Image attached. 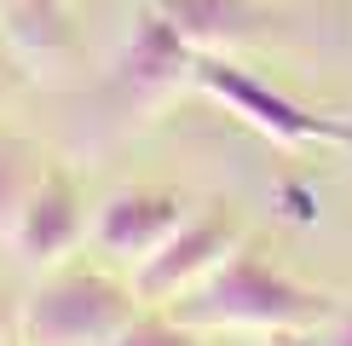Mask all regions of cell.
Masks as SVG:
<instances>
[{
	"mask_svg": "<svg viewBox=\"0 0 352 346\" xmlns=\"http://www.w3.org/2000/svg\"><path fill=\"white\" fill-rule=\"evenodd\" d=\"M341 300L324 288L277 271L260 249H231L190 295H179L173 312L185 329H266V335H318Z\"/></svg>",
	"mask_w": 352,
	"mask_h": 346,
	"instance_id": "cell-1",
	"label": "cell"
},
{
	"mask_svg": "<svg viewBox=\"0 0 352 346\" xmlns=\"http://www.w3.org/2000/svg\"><path fill=\"white\" fill-rule=\"evenodd\" d=\"M139 317V288L93 266H58L18 306L23 346H116Z\"/></svg>",
	"mask_w": 352,
	"mask_h": 346,
	"instance_id": "cell-2",
	"label": "cell"
},
{
	"mask_svg": "<svg viewBox=\"0 0 352 346\" xmlns=\"http://www.w3.org/2000/svg\"><path fill=\"white\" fill-rule=\"evenodd\" d=\"M190 86L208 93L219 110H231L243 127H254L260 139L289 144V150H306V144H335V150H352V122L346 115H324L300 98H289L283 86L260 81L254 69L231 64L226 52H202L197 69H190Z\"/></svg>",
	"mask_w": 352,
	"mask_h": 346,
	"instance_id": "cell-3",
	"label": "cell"
},
{
	"mask_svg": "<svg viewBox=\"0 0 352 346\" xmlns=\"http://www.w3.org/2000/svg\"><path fill=\"white\" fill-rule=\"evenodd\" d=\"M231 249H243V225L226 202H208V208H190L185 225L156 249L144 266H133V288L144 306H173L179 295H190L208 271L226 260Z\"/></svg>",
	"mask_w": 352,
	"mask_h": 346,
	"instance_id": "cell-4",
	"label": "cell"
},
{
	"mask_svg": "<svg viewBox=\"0 0 352 346\" xmlns=\"http://www.w3.org/2000/svg\"><path fill=\"white\" fill-rule=\"evenodd\" d=\"M81 237H93V220H87L81 185L69 179L58 162H47L41 185L29 191L18 225H12V249H18L23 266H64L69 254L81 249Z\"/></svg>",
	"mask_w": 352,
	"mask_h": 346,
	"instance_id": "cell-5",
	"label": "cell"
},
{
	"mask_svg": "<svg viewBox=\"0 0 352 346\" xmlns=\"http://www.w3.org/2000/svg\"><path fill=\"white\" fill-rule=\"evenodd\" d=\"M190 202L179 191H162V185H133V191H116L104 208L93 214V242L110 260H127V266H144L173 231L185 225Z\"/></svg>",
	"mask_w": 352,
	"mask_h": 346,
	"instance_id": "cell-6",
	"label": "cell"
},
{
	"mask_svg": "<svg viewBox=\"0 0 352 346\" xmlns=\"http://www.w3.org/2000/svg\"><path fill=\"white\" fill-rule=\"evenodd\" d=\"M197 47L173 29L156 6H144L133 29H127V47L116 58V86H122L133 104H156V98H168L173 86L190 81V69H197Z\"/></svg>",
	"mask_w": 352,
	"mask_h": 346,
	"instance_id": "cell-7",
	"label": "cell"
},
{
	"mask_svg": "<svg viewBox=\"0 0 352 346\" xmlns=\"http://www.w3.org/2000/svg\"><path fill=\"white\" fill-rule=\"evenodd\" d=\"M151 6L162 12L197 52H231L237 41L260 35V6L254 0H151Z\"/></svg>",
	"mask_w": 352,
	"mask_h": 346,
	"instance_id": "cell-8",
	"label": "cell"
},
{
	"mask_svg": "<svg viewBox=\"0 0 352 346\" xmlns=\"http://www.w3.org/2000/svg\"><path fill=\"white\" fill-rule=\"evenodd\" d=\"M6 12V35L35 58L69 52V6L64 0H0Z\"/></svg>",
	"mask_w": 352,
	"mask_h": 346,
	"instance_id": "cell-9",
	"label": "cell"
},
{
	"mask_svg": "<svg viewBox=\"0 0 352 346\" xmlns=\"http://www.w3.org/2000/svg\"><path fill=\"white\" fill-rule=\"evenodd\" d=\"M41 173H47V156L35 144L18 133H0V237H12V225H18L29 191L41 185Z\"/></svg>",
	"mask_w": 352,
	"mask_h": 346,
	"instance_id": "cell-10",
	"label": "cell"
},
{
	"mask_svg": "<svg viewBox=\"0 0 352 346\" xmlns=\"http://www.w3.org/2000/svg\"><path fill=\"white\" fill-rule=\"evenodd\" d=\"M116 346H197V329H185L173 312H139L116 335Z\"/></svg>",
	"mask_w": 352,
	"mask_h": 346,
	"instance_id": "cell-11",
	"label": "cell"
},
{
	"mask_svg": "<svg viewBox=\"0 0 352 346\" xmlns=\"http://www.w3.org/2000/svg\"><path fill=\"white\" fill-rule=\"evenodd\" d=\"M318 346H352V300H346V306H335V317L318 329Z\"/></svg>",
	"mask_w": 352,
	"mask_h": 346,
	"instance_id": "cell-12",
	"label": "cell"
},
{
	"mask_svg": "<svg viewBox=\"0 0 352 346\" xmlns=\"http://www.w3.org/2000/svg\"><path fill=\"white\" fill-rule=\"evenodd\" d=\"M18 329V312H12V300H6V288H0V346H6V335Z\"/></svg>",
	"mask_w": 352,
	"mask_h": 346,
	"instance_id": "cell-13",
	"label": "cell"
},
{
	"mask_svg": "<svg viewBox=\"0 0 352 346\" xmlns=\"http://www.w3.org/2000/svg\"><path fill=\"white\" fill-rule=\"evenodd\" d=\"M0 86H6V64H0Z\"/></svg>",
	"mask_w": 352,
	"mask_h": 346,
	"instance_id": "cell-14",
	"label": "cell"
}]
</instances>
